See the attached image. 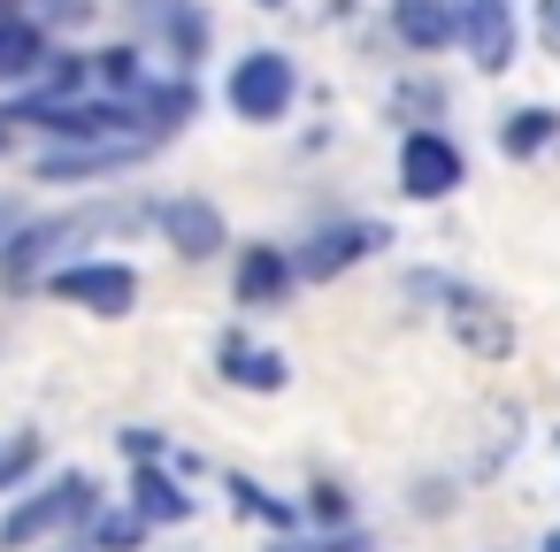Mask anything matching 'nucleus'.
<instances>
[{
	"instance_id": "9",
	"label": "nucleus",
	"mask_w": 560,
	"mask_h": 552,
	"mask_svg": "<svg viewBox=\"0 0 560 552\" xmlns=\"http://www.w3.org/2000/svg\"><path fill=\"white\" fill-rule=\"evenodd\" d=\"M139 16H147V24H154V32H162V39L185 55V62L208 47V16L192 9V0H139Z\"/></svg>"
},
{
	"instance_id": "6",
	"label": "nucleus",
	"mask_w": 560,
	"mask_h": 552,
	"mask_svg": "<svg viewBox=\"0 0 560 552\" xmlns=\"http://www.w3.org/2000/svg\"><path fill=\"white\" fill-rule=\"evenodd\" d=\"M460 39L483 70H506L514 62V9L506 0H460Z\"/></svg>"
},
{
	"instance_id": "12",
	"label": "nucleus",
	"mask_w": 560,
	"mask_h": 552,
	"mask_svg": "<svg viewBox=\"0 0 560 552\" xmlns=\"http://www.w3.org/2000/svg\"><path fill=\"white\" fill-rule=\"evenodd\" d=\"M453 330H460L476 353H506V345H514L506 315H483V300H460V307H453Z\"/></svg>"
},
{
	"instance_id": "17",
	"label": "nucleus",
	"mask_w": 560,
	"mask_h": 552,
	"mask_svg": "<svg viewBox=\"0 0 560 552\" xmlns=\"http://www.w3.org/2000/svg\"><path fill=\"white\" fill-rule=\"evenodd\" d=\"M101 78H108V85H124V93H139V55H131V47L101 55Z\"/></svg>"
},
{
	"instance_id": "4",
	"label": "nucleus",
	"mask_w": 560,
	"mask_h": 552,
	"mask_svg": "<svg viewBox=\"0 0 560 552\" xmlns=\"http://www.w3.org/2000/svg\"><path fill=\"white\" fill-rule=\"evenodd\" d=\"M55 292L70 307H93V315H131L139 300V277L124 261H78V269H55Z\"/></svg>"
},
{
	"instance_id": "20",
	"label": "nucleus",
	"mask_w": 560,
	"mask_h": 552,
	"mask_svg": "<svg viewBox=\"0 0 560 552\" xmlns=\"http://www.w3.org/2000/svg\"><path fill=\"white\" fill-rule=\"evenodd\" d=\"M0 146H9V116H0Z\"/></svg>"
},
{
	"instance_id": "1",
	"label": "nucleus",
	"mask_w": 560,
	"mask_h": 552,
	"mask_svg": "<svg viewBox=\"0 0 560 552\" xmlns=\"http://www.w3.org/2000/svg\"><path fill=\"white\" fill-rule=\"evenodd\" d=\"M223 93H231V108H238L246 124H277V116L292 108L300 78H292V62H284V55H269V47H261V55H246V62L231 70V85H223Z\"/></svg>"
},
{
	"instance_id": "13",
	"label": "nucleus",
	"mask_w": 560,
	"mask_h": 552,
	"mask_svg": "<svg viewBox=\"0 0 560 552\" xmlns=\"http://www.w3.org/2000/svg\"><path fill=\"white\" fill-rule=\"evenodd\" d=\"M552 131H560L552 108H514V116H506V154H537V146H552Z\"/></svg>"
},
{
	"instance_id": "3",
	"label": "nucleus",
	"mask_w": 560,
	"mask_h": 552,
	"mask_svg": "<svg viewBox=\"0 0 560 552\" xmlns=\"http://www.w3.org/2000/svg\"><path fill=\"white\" fill-rule=\"evenodd\" d=\"M93 514V475H62L55 491H39L32 506H16L9 521H0V552H24L32 537L62 529V521H85Z\"/></svg>"
},
{
	"instance_id": "14",
	"label": "nucleus",
	"mask_w": 560,
	"mask_h": 552,
	"mask_svg": "<svg viewBox=\"0 0 560 552\" xmlns=\"http://www.w3.org/2000/svg\"><path fill=\"white\" fill-rule=\"evenodd\" d=\"M223 361H231V376H238V384H254V391H277V384H284V361H277V353H246V345H223Z\"/></svg>"
},
{
	"instance_id": "2",
	"label": "nucleus",
	"mask_w": 560,
	"mask_h": 552,
	"mask_svg": "<svg viewBox=\"0 0 560 552\" xmlns=\"http://www.w3.org/2000/svg\"><path fill=\"white\" fill-rule=\"evenodd\" d=\"M460 177H468V162L445 131H407V146H399V192L407 200H445V192H460Z\"/></svg>"
},
{
	"instance_id": "15",
	"label": "nucleus",
	"mask_w": 560,
	"mask_h": 552,
	"mask_svg": "<svg viewBox=\"0 0 560 552\" xmlns=\"http://www.w3.org/2000/svg\"><path fill=\"white\" fill-rule=\"evenodd\" d=\"M139 514H154V521H177V514H185V491H170V483L147 468V475H139Z\"/></svg>"
},
{
	"instance_id": "22",
	"label": "nucleus",
	"mask_w": 560,
	"mask_h": 552,
	"mask_svg": "<svg viewBox=\"0 0 560 552\" xmlns=\"http://www.w3.org/2000/svg\"><path fill=\"white\" fill-rule=\"evenodd\" d=\"M545 552H560V537H545Z\"/></svg>"
},
{
	"instance_id": "16",
	"label": "nucleus",
	"mask_w": 560,
	"mask_h": 552,
	"mask_svg": "<svg viewBox=\"0 0 560 552\" xmlns=\"http://www.w3.org/2000/svg\"><path fill=\"white\" fill-rule=\"evenodd\" d=\"M32 460H39V437H0V491H9Z\"/></svg>"
},
{
	"instance_id": "11",
	"label": "nucleus",
	"mask_w": 560,
	"mask_h": 552,
	"mask_svg": "<svg viewBox=\"0 0 560 552\" xmlns=\"http://www.w3.org/2000/svg\"><path fill=\"white\" fill-rule=\"evenodd\" d=\"M39 62H47V39L24 16H0V78H32Z\"/></svg>"
},
{
	"instance_id": "10",
	"label": "nucleus",
	"mask_w": 560,
	"mask_h": 552,
	"mask_svg": "<svg viewBox=\"0 0 560 552\" xmlns=\"http://www.w3.org/2000/svg\"><path fill=\"white\" fill-rule=\"evenodd\" d=\"M284 284H292L284 254H277V246H246V261H238V300H246V307H269Z\"/></svg>"
},
{
	"instance_id": "8",
	"label": "nucleus",
	"mask_w": 560,
	"mask_h": 552,
	"mask_svg": "<svg viewBox=\"0 0 560 552\" xmlns=\"http://www.w3.org/2000/svg\"><path fill=\"white\" fill-rule=\"evenodd\" d=\"M162 231H170V246H177L185 261H208V254L231 246V238H223V215H215L208 200H170V208H162Z\"/></svg>"
},
{
	"instance_id": "18",
	"label": "nucleus",
	"mask_w": 560,
	"mask_h": 552,
	"mask_svg": "<svg viewBox=\"0 0 560 552\" xmlns=\"http://www.w3.org/2000/svg\"><path fill=\"white\" fill-rule=\"evenodd\" d=\"M101 544L116 552V544H139V514H116V521H101Z\"/></svg>"
},
{
	"instance_id": "23",
	"label": "nucleus",
	"mask_w": 560,
	"mask_h": 552,
	"mask_svg": "<svg viewBox=\"0 0 560 552\" xmlns=\"http://www.w3.org/2000/svg\"><path fill=\"white\" fill-rule=\"evenodd\" d=\"M0 231H9V208H0Z\"/></svg>"
},
{
	"instance_id": "5",
	"label": "nucleus",
	"mask_w": 560,
	"mask_h": 552,
	"mask_svg": "<svg viewBox=\"0 0 560 552\" xmlns=\"http://www.w3.org/2000/svg\"><path fill=\"white\" fill-rule=\"evenodd\" d=\"M384 246V223H330V231H315L307 238V254H300V277L307 284H330L338 269H353L361 254H376Z\"/></svg>"
},
{
	"instance_id": "19",
	"label": "nucleus",
	"mask_w": 560,
	"mask_h": 552,
	"mask_svg": "<svg viewBox=\"0 0 560 552\" xmlns=\"http://www.w3.org/2000/svg\"><path fill=\"white\" fill-rule=\"evenodd\" d=\"M537 32H545V47L560 55V0H537Z\"/></svg>"
},
{
	"instance_id": "7",
	"label": "nucleus",
	"mask_w": 560,
	"mask_h": 552,
	"mask_svg": "<svg viewBox=\"0 0 560 552\" xmlns=\"http://www.w3.org/2000/svg\"><path fill=\"white\" fill-rule=\"evenodd\" d=\"M392 32L415 55H438V47L460 39V0H392Z\"/></svg>"
},
{
	"instance_id": "21",
	"label": "nucleus",
	"mask_w": 560,
	"mask_h": 552,
	"mask_svg": "<svg viewBox=\"0 0 560 552\" xmlns=\"http://www.w3.org/2000/svg\"><path fill=\"white\" fill-rule=\"evenodd\" d=\"M254 9H284V0H254Z\"/></svg>"
}]
</instances>
